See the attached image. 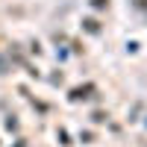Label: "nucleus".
I'll list each match as a JSON object with an SVG mask.
<instances>
[]
</instances>
